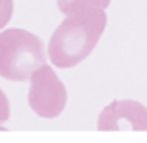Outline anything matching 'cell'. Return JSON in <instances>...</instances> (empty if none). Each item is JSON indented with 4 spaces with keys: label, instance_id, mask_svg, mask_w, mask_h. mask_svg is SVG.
<instances>
[{
    "label": "cell",
    "instance_id": "6da1fadb",
    "mask_svg": "<svg viewBox=\"0 0 147 143\" xmlns=\"http://www.w3.org/2000/svg\"><path fill=\"white\" fill-rule=\"evenodd\" d=\"M107 27V14L101 8H89L68 14L52 33L49 58L56 68H74L93 52Z\"/></svg>",
    "mask_w": 147,
    "mask_h": 143
},
{
    "label": "cell",
    "instance_id": "277c9868",
    "mask_svg": "<svg viewBox=\"0 0 147 143\" xmlns=\"http://www.w3.org/2000/svg\"><path fill=\"white\" fill-rule=\"evenodd\" d=\"M101 132L136 130L147 132V108L138 101H114L105 106L99 116Z\"/></svg>",
    "mask_w": 147,
    "mask_h": 143
},
{
    "label": "cell",
    "instance_id": "8992f818",
    "mask_svg": "<svg viewBox=\"0 0 147 143\" xmlns=\"http://www.w3.org/2000/svg\"><path fill=\"white\" fill-rule=\"evenodd\" d=\"M14 14V0H0V29H4Z\"/></svg>",
    "mask_w": 147,
    "mask_h": 143
},
{
    "label": "cell",
    "instance_id": "52a82bcc",
    "mask_svg": "<svg viewBox=\"0 0 147 143\" xmlns=\"http://www.w3.org/2000/svg\"><path fill=\"white\" fill-rule=\"evenodd\" d=\"M10 118V103H8V97L4 95V91L0 89V124L8 122Z\"/></svg>",
    "mask_w": 147,
    "mask_h": 143
},
{
    "label": "cell",
    "instance_id": "3957f363",
    "mask_svg": "<svg viewBox=\"0 0 147 143\" xmlns=\"http://www.w3.org/2000/svg\"><path fill=\"white\" fill-rule=\"evenodd\" d=\"M29 106L41 118H56L66 108L68 93L49 64H43L29 77Z\"/></svg>",
    "mask_w": 147,
    "mask_h": 143
},
{
    "label": "cell",
    "instance_id": "7a4b0ae2",
    "mask_svg": "<svg viewBox=\"0 0 147 143\" xmlns=\"http://www.w3.org/2000/svg\"><path fill=\"white\" fill-rule=\"evenodd\" d=\"M45 64L41 39L25 29L0 31V75L10 81H27Z\"/></svg>",
    "mask_w": 147,
    "mask_h": 143
},
{
    "label": "cell",
    "instance_id": "5b68a950",
    "mask_svg": "<svg viewBox=\"0 0 147 143\" xmlns=\"http://www.w3.org/2000/svg\"><path fill=\"white\" fill-rule=\"evenodd\" d=\"M58 8L62 14H74V12H81V10H89V8H101L107 10L110 0H56Z\"/></svg>",
    "mask_w": 147,
    "mask_h": 143
}]
</instances>
